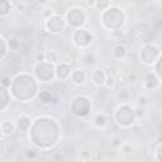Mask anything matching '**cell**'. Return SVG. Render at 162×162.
Wrapping results in <instances>:
<instances>
[{"instance_id":"6da1fadb","label":"cell","mask_w":162,"mask_h":162,"mask_svg":"<svg viewBox=\"0 0 162 162\" xmlns=\"http://www.w3.org/2000/svg\"><path fill=\"white\" fill-rule=\"evenodd\" d=\"M91 79H92V82L95 85H103V84H105L107 75L104 74L103 70H95L91 75Z\"/></svg>"},{"instance_id":"7a4b0ae2","label":"cell","mask_w":162,"mask_h":162,"mask_svg":"<svg viewBox=\"0 0 162 162\" xmlns=\"http://www.w3.org/2000/svg\"><path fill=\"white\" fill-rule=\"evenodd\" d=\"M57 70H58V71H57V75H58V77L62 79V80H63V79H67V77L71 75V69L67 66V65H65V63H61Z\"/></svg>"},{"instance_id":"d6986e66","label":"cell","mask_w":162,"mask_h":162,"mask_svg":"<svg viewBox=\"0 0 162 162\" xmlns=\"http://www.w3.org/2000/svg\"><path fill=\"white\" fill-rule=\"evenodd\" d=\"M9 81H10V79H9V77H4V79H3V81H2L3 86H4V87H8V86H9V84H10Z\"/></svg>"},{"instance_id":"7c38bea8","label":"cell","mask_w":162,"mask_h":162,"mask_svg":"<svg viewBox=\"0 0 162 162\" xmlns=\"http://www.w3.org/2000/svg\"><path fill=\"white\" fill-rule=\"evenodd\" d=\"M120 147H122V152H124L125 154H129L132 152V146L129 143H123Z\"/></svg>"},{"instance_id":"5b68a950","label":"cell","mask_w":162,"mask_h":162,"mask_svg":"<svg viewBox=\"0 0 162 162\" xmlns=\"http://www.w3.org/2000/svg\"><path fill=\"white\" fill-rule=\"evenodd\" d=\"M146 86L148 87V89H153V87H156L157 85H158V79L154 76V75H152V74H148L147 76H146Z\"/></svg>"},{"instance_id":"ffe728a7","label":"cell","mask_w":162,"mask_h":162,"mask_svg":"<svg viewBox=\"0 0 162 162\" xmlns=\"http://www.w3.org/2000/svg\"><path fill=\"white\" fill-rule=\"evenodd\" d=\"M38 2H39V3H42V4H46V3L48 2V0H38Z\"/></svg>"},{"instance_id":"4fadbf2b","label":"cell","mask_w":162,"mask_h":162,"mask_svg":"<svg viewBox=\"0 0 162 162\" xmlns=\"http://www.w3.org/2000/svg\"><path fill=\"white\" fill-rule=\"evenodd\" d=\"M147 98L146 96H138V99H137V103H138V105H141V107H146L147 105Z\"/></svg>"},{"instance_id":"9a60e30c","label":"cell","mask_w":162,"mask_h":162,"mask_svg":"<svg viewBox=\"0 0 162 162\" xmlns=\"http://www.w3.org/2000/svg\"><path fill=\"white\" fill-rule=\"evenodd\" d=\"M25 156H27V158H36L37 157V152L34 149H28L25 152Z\"/></svg>"},{"instance_id":"9c48e42d","label":"cell","mask_w":162,"mask_h":162,"mask_svg":"<svg viewBox=\"0 0 162 162\" xmlns=\"http://www.w3.org/2000/svg\"><path fill=\"white\" fill-rule=\"evenodd\" d=\"M134 114H136V118H144V117H146V114H147L146 107H141V105H138V107L134 109Z\"/></svg>"},{"instance_id":"8992f818","label":"cell","mask_w":162,"mask_h":162,"mask_svg":"<svg viewBox=\"0 0 162 162\" xmlns=\"http://www.w3.org/2000/svg\"><path fill=\"white\" fill-rule=\"evenodd\" d=\"M94 124L98 128H104L107 125V117L104 114H98L94 118Z\"/></svg>"},{"instance_id":"ac0fdd59","label":"cell","mask_w":162,"mask_h":162,"mask_svg":"<svg viewBox=\"0 0 162 162\" xmlns=\"http://www.w3.org/2000/svg\"><path fill=\"white\" fill-rule=\"evenodd\" d=\"M113 146H115V147L122 146V139H120L119 137H115V138L113 139Z\"/></svg>"},{"instance_id":"8fae6325","label":"cell","mask_w":162,"mask_h":162,"mask_svg":"<svg viewBox=\"0 0 162 162\" xmlns=\"http://www.w3.org/2000/svg\"><path fill=\"white\" fill-rule=\"evenodd\" d=\"M46 61H48V62H56L57 61V55L55 52H47L46 53Z\"/></svg>"},{"instance_id":"ba28073f","label":"cell","mask_w":162,"mask_h":162,"mask_svg":"<svg viewBox=\"0 0 162 162\" xmlns=\"http://www.w3.org/2000/svg\"><path fill=\"white\" fill-rule=\"evenodd\" d=\"M125 53H127V50H125V47H124V46L119 44V46L114 47V51H113V56H114V57H117V58H122V57H124V56H125Z\"/></svg>"},{"instance_id":"2e32d148","label":"cell","mask_w":162,"mask_h":162,"mask_svg":"<svg viewBox=\"0 0 162 162\" xmlns=\"http://www.w3.org/2000/svg\"><path fill=\"white\" fill-rule=\"evenodd\" d=\"M2 43H3V55H2V58L4 60L5 56H7V43H5V38L2 37Z\"/></svg>"},{"instance_id":"5bb4252c","label":"cell","mask_w":162,"mask_h":162,"mask_svg":"<svg viewBox=\"0 0 162 162\" xmlns=\"http://www.w3.org/2000/svg\"><path fill=\"white\" fill-rule=\"evenodd\" d=\"M114 81H115L114 76L108 75V76H107V80H105V84H107V86H108V87H110V86H113V85H114Z\"/></svg>"},{"instance_id":"e0dca14e","label":"cell","mask_w":162,"mask_h":162,"mask_svg":"<svg viewBox=\"0 0 162 162\" xmlns=\"http://www.w3.org/2000/svg\"><path fill=\"white\" fill-rule=\"evenodd\" d=\"M119 98L122 99V102H128V99H129V94H128V91H127V90H123V96L119 95Z\"/></svg>"},{"instance_id":"3957f363","label":"cell","mask_w":162,"mask_h":162,"mask_svg":"<svg viewBox=\"0 0 162 162\" xmlns=\"http://www.w3.org/2000/svg\"><path fill=\"white\" fill-rule=\"evenodd\" d=\"M72 80L76 85H82L86 80V75L82 70H76L74 74H72Z\"/></svg>"},{"instance_id":"277c9868","label":"cell","mask_w":162,"mask_h":162,"mask_svg":"<svg viewBox=\"0 0 162 162\" xmlns=\"http://www.w3.org/2000/svg\"><path fill=\"white\" fill-rule=\"evenodd\" d=\"M30 125V120H29V118H27V117H20V118H18V122H17V127H18V129H20V131H27L28 129V127Z\"/></svg>"},{"instance_id":"52a82bcc","label":"cell","mask_w":162,"mask_h":162,"mask_svg":"<svg viewBox=\"0 0 162 162\" xmlns=\"http://www.w3.org/2000/svg\"><path fill=\"white\" fill-rule=\"evenodd\" d=\"M13 129H14V125L12 123H9L8 120H4L3 124H2V131H3V137L8 136L9 133L13 132Z\"/></svg>"},{"instance_id":"30bf717a","label":"cell","mask_w":162,"mask_h":162,"mask_svg":"<svg viewBox=\"0 0 162 162\" xmlns=\"http://www.w3.org/2000/svg\"><path fill=\"white\" fill-rule=\"evenodd\" d=\"M128 84L129 85H136L138 81H139V76H138V74H136V72H131L128 75Z\"/></svg>"}]
</instances>
